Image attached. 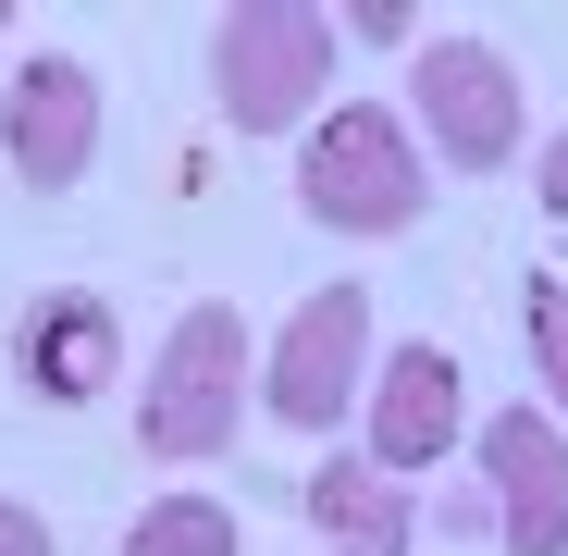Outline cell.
Returning <instances> with one entry per match:
<instances>
[{"label": "cell", "mask_w": 568, "mask_h": 556, "mask_svg": "<svg viewBox=\"0 0 568 556\" xmlns=\"http://www.w3.org/2000/svg\"><path fill=\"white\" fill-rule=\"evenodd\" d=\"M433 199V161L408 137V112L384 100H334L310 137H297V211L322 235H408Z\"/></svg>", "instance_id": "6da1fadb"}, {"label": "cell", "mask_w": 568, "mask_h": 556, "mask_svg": "<svg viewBox=\"0 0 568 556\" xmlns=\"http://www.w3.org/2000/svg\"><path fill=\"white\" fill-rule=\"evenodd\" d=\"M247 433V310L199 297L161 358H149V384H136V445L161 457V471H199V457H223Z\"/></svg>", "instance_id": "7a4b0ae2"}, {"label": "cell", "mask_w": 568, "mask_h": 556, "mask_svg": "<svg viewBox=\"0 0 568 556\" xmlns=\"http://www.w3.org/2000/svg\"><path fill=\"white\" fill-rule=\"evenodd\" d=\"M322 87H334V13H310V0H235L211 26V100H223L235 137L322 124Z\"/></svg>", "instance_id": "3957f363"}, {"label": "cell", "mask_w": 568, "mask_h": 556, "mask_svg": "<svg viewBox=\"0 0 568 556\" xmlns=\"http://www.w3.org/2000/svg\"><path fill=\"white\" fill-rule=\"evenodd\" d=\"M408 137H420V161H445V173H507L519 149H531V112H519V62L507 50H483V38H433L420 62H408Z\"/></svg>", "instance_id": "277c9868"}, {"label": "cell", "mask_w": 568, "mask_h": 556, "mask_svg": "<svg viewBox=\"0 0 568 556\" xmlns=\"http://www.w3.org/2000/svg\"><path fill=\"white\" fill-rule=\"evenodd\" d=\"M260 396L284 433H346L371 396V285H310L284 310L272 358H260Z\"/></svg>", "instance_id": "5b68a950"}, {"label": "cell", "mask_w": 568, "mask_h": 556, "mask_svg": "<svg viewBox=\"0 0 568 556\" xmlns=\"http://www.w3.org/2000/svg\"><path fill=\"white\" fill-rule=\"evenodd\" d=\"M0 161H13V185H38V199H62V185L100 173V74L38 50L13 62V87H0Z\"/></svg>", "instance_id": "8992f818"}, {"label": "cell", "mask_w": 568, "mask_h": 556, "mask_svg": "<svg viewBox=\"0 0 568 556\" xmlns=\"http://www.w3.org/2000/svg\"><path fill=\"white\" fill-rule=\"evenodd\" d=\"M457 433H469L457 358L445 346H384V371H371V396H358V457L396 471V483H420L433 457H457Z\"/></svg>", "instance_id": "52a82bcc"}, {"label": "cell", "mask_w": 568, "mask_h": 556, "mask_svg": "<svg viewBox=\"0 0 568 556\" xmlns=\"http://www.w3.org/2000/svg\"><path fill=\"white\" fill-rule=\"evenodd\" d=\"M483 507H495L507 556H568V433H556V408L483 421Z\"/></svg>", "instance_id": "ba28073f"}, {"label": "cell", "mask_w": 568, "mask_h": 556, "mask_svg": "<svg viewBox=\"0 0 568 556\" xmlns=\"http://www.w3.org/2000/svg\"><path fill=\"white\" fill-rule=\"evenodd\" d=\"M13 371H26V396H50V408L112 396V371H124L112 297H87V285H50V297H26V322H13Z\"/></svg>", "instance_id": "9c48e42d"}, {"label": "cell", "mask_w": 568, "mask_h": 556, "mask_svg": "<svg viewBox=\"0 0 568 556\" xmlns=\"http://www.w3.org/2000/svg\"><path fill=\"white\" fill-rule=\"evenodd\" d=\"M310 519H322L334 556H408V544H420V495H408L396 471H371L358 445L310 471Z\"/></svg>", "instance_id": "30bf717a"}, {"label": "cell", "mask_w": 568, "mask_h": 556, "mask_svg": "<svg viewBox=\"0 0 568 556\" xmlns=\"http://www.w3.org/2000/svg\"><path fill=\"white\" fill-rule=\"evenodd\" d=\"M124 556H247V532H235L223 495H161V507H136Z\"/></svg>", "instance_id": "8fae6325"}, {"label": "cell", "mask_w": 568, "mask_h": 556, "mask_svg": "<svg viewBox=\"0 0 568 556\" xmlns=\"http://www.w3.org/2000/svg\"><path fill=\"white\" fill-rule=\"evenodd\" d=\"M519 322H531V371H544V396H556V433H568V272H531Z\"/></svg>", "instance_id": "7c38bea8"}, {"label": "cell", "mask_w": 568, "mask_h": 556, "mask_svg": "<svg viewBox=\"0 0 568 556\" xmlns=\"http://www.w3.org/2000/svg\"><path fill=\"white\" fill-rule=\"evenodd\" d=\"M420 26V0H346L334 13V38H408Z\"/></svg>", "instance_id": "4fadbf2b"}, {"label": "cell", "mask_w": 568, "mask_h": 556, "mask_svg": "<svg viewBox=\"0 0 568 556\" xmlns=\"http://www.w3.org/2000/svg\"><path fill=\"white\" fill-rule=\"evenodd\" d=\"M531 185H544V223H568V124L531 149Z\"/></svg>", "instance_id": "5bb4252c"}, {"label": "cell", "mask_w": 568, "mask_h": 556, "mask_svg": "<svg viewBox=\"0 0 568 556\" xmlns=\"http://www.w3.org/2000/svg\"><path fill=\"white\" fill-rule=\"evenodd\" d=\"M0 556H50V519L26 495H0Z\"/></svg>", "instance_id": "9a60e30c"}]
</instances>
